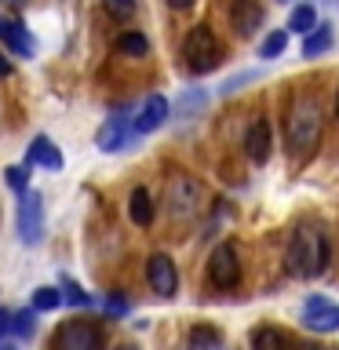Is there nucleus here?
<instances>
[{
	"instance_id": "nucleus-19",
	"label": "nucleus",
	"mask_w": 339,
	"mask_h": 350,
	"mask_svg": "<svg viewBox=\"0 0 339 350\" xmlns=\"http://www.w3.org/2000/svg\"><path fill=\"white\" fill-rule=\"evenodd\" d=\"M332 48V29L328 26H314L310 33H306V40H303V59H317L321 51Z\"/></svg>"
},
{
	"instance_id": "nucleus-28",
	"label": "nucleus",
	"mask_w": 339,
	"mask_h": 350,
	"mask_svg": "<svg viewBox=\"0 0 339 350\" xmlns=\"http://www.w3.org/2000/svg\"><path fill=\"white\" fill-rule=\"evenodd\" d=\"M4 183H8V190L22 193V190H26V183H29V172L26 168H4Z\"/></svg>"
},
{
	"instance_id": "nucleus-6",
	"label": "nucleus",
	"mask_w": 339,
	"mask_h": 350,
	"mask_svg": "<svg viewBox=\"0 0 339 350\" xmlns=\"http://www.w3.org/2000/svg\"><path fill=\"white\" fill-rule=\"evenodd\" d=\"M103 343V328L95 321H66L51 339V350H98Z\"/></svg>"
},
{
	"instance_id": "nucleus-2",
	"label": "nucleus",
	"mask_w": 339,
	"mask_h": 350,
	"mask_svg": "<svg viewBox=\"0 0 339 350\" xmlns=\"http://www.w3.org/2000/svg\"><path fill=\"white\" fill-rule=\"evenodd\" d=\"M284 267L288 273L295 278H317V273H325L328 267V234L321 223H314V219H303L299 226H295V234L288 241V256H284Z\"/></svg>"
},
{
	"instance_id": "nucleus-35",
	"label": "nucleus",
	"mask_w": 339,
	"mask_h": 350,
	"mask_svg": "<svg viewBox=\"0 0 339 350\" xmlns=\"http://www.w3.org/2000/svg\"><path fill=\"white\" fill-rule=\"evenodd\" d=\"M0 350H15V347H8V343H0Z\"/></svg>"
},
{
	"instance_id": "nucleus-36",
	"label": "nucleus",
	"mask_w": 339,
	"mask_h": 350,
	"mask_svg": "<svg viewBox=\"0 0 339 350\" xmlns=\"http://www.w3.org/2000/svg\"><path fill=\"white\" fill-rule=\"evenodd\" d=\"M117 350H135V347H128V343H124V347H117Z\"/></svg>"
},
{
	"instance_id": "nucleus-12",
	"label": "nucleus",
	"mask_w": 339,
	"mask_h": 350,
	"mask_svg": "<svg viewBox=\"0 0 339 350\" xmlns=\"http://www.w3.org/2000/svg\"><path fill=\"white\" fill-rule=\"evenodd\" d=\"M270 146H273V139H270V120L267 117H256L248 124L245 131V153H248V161L252 164H267L270 161Z\"/></svg>"
},
{
	"instance_id": "nucleus-37",
	"label": "nucleus",
	"mask_w": 339,
	"mask_h": 350,
	"mask_svg": "<svg viewBox=\"0 0 339 350\" xmlns=\"http://www.w3.org/2000/svg\"><path fill=\"white\" fill-rule=\"evenodd\" d=\"M11 4H18V0H11Z\"/></svg>"
},
{
	"instance_id": "nucleus-14",
	"label": "nucleus",
	"mask_w": 339,
	"mask_h": 350,
	"mask_svg": "<svg viewBox=\"0 0 339 350\" xmlns=\"http://www.w3.org/2000/svg\"><path fill=\"white\" fill-rule=\"evenodd\" d=\"M0 40L8 44L11 55H18V59H29L33 55V37L26 33V26H22L18 18H0Z\"/></svg>"
},
{
	"instance_id": "nucleus-16",
	"label": "nucleus",
	"mask_w": 339,
	"mask_h": 350,
	"mask_svg": "<svg viewBox=\"0 0 339 350\" xmlns=\"http://www.w3.org/2000/svg\"><path fill=\"white\" fill-rule=\"evenodd\" d=\"M128 215H131V223H135V226H150L153 223V197H150L146 186H135V190H131Z\"/></svg>"
},
{
	"instance_id": "nucleus-15",
	"label": "nucleus",
	"mask_w": 339,
	"mask_h": 350,
	"mask_svg": "<svg viewBox=\"0 0 339 350\" xmlns=\"http://www.w3.org/2000/svg\"><path fill=\"white\" fill-rule=\"evenodd\" d=\"M26 164H40V168H48V172H59L62 168V153L55 150V142L48 135H37L26 150Z\"/></svg>"
},
{
	"instance_id": "nucleus-25",
	"label": "nucleus",
	"mask_w": 339,
	"mask_h": 350,
	"mask_svg": "<svg viewBox=\"0 0 339 350\" xmlns=\"http://www.w3.org/2000/svg\"><path fill=\"white\" fill-rule=\"evenodd\" d=\"M59 303H62V292L59 288H48V284H44V288L33 292V310H55Z\"/></svg>"
},
{
	"instance_id": "nucleus-10",
	"label": "nucleus",
	"mask_w": 339,
	"mask_h": 350,
	"mask_svg": "<svg viewBox=\"0 0 339 350\" xmlns=\"http://www.w3.org/2000/svg\"><path fill=\"white\" fill-rule=\"evenodd\" d=\"M146 281L157 295H175V288H179V273H175V262L164 256V252L146 259Z\"/></svg>"
},
{
	"instance_id": "nucleus-31",
	"label": "nucleus",
	"mask_w": 339,
	"mask_h": 350,
	"mask_svg": "<svg viewBox=\"0 0 339 350\" xmlns=\"http://www.w3.org/2000/svg\"><path fill=\"white\" fill-rule=\"evenodd\" d=\"M8 332H11V314L4 310V306H0V339H4Z\"/></svg>"
},
{
	"instance_id": "nucleus-24",
	"label": "nucleus",
	"mask_w": 339,
	"mask_h": 350,
	"mask_svg": "<svg viewBox=\"0 0 339 350\" xmlns=\"http://www.w3.org/2000/svg\"><path fill=\"white\" fill-rule=\"evenodd\" d=\"M62 299L70 303V306H92V303H95L92 295H87L77 281H70V278H62Z\"/></svg>"
},
{
	"instance_id": "nucleus-26",
	"label": "nucleus",
	"mask_w": 339,
	"mask_h": 350,
	"mask_svg": "<svg viewBox=\"0 0 339 350\" xmlns=\"http://www.w3.org/2000/svg\"><path fill=\"white\" fill-rule=\"evenodd\" d=\"M106 15L117 18V22H128L131 15H135V0H103Z\"/></svg>"
},
{
	"instance_id": "nucleus-29",
	"label": "nucleus",
	"mask_w": 339,
	"mask_h": 350,
	"mask_svg": "<svg viewBox=\"0 0 339 350\" xmlns=\"http://www.w3.org/2000/svg\"><path fill=\"white\" fill-rule=\"evenodd\" d=\"M11 328H15L18 336H29L33 332V310H18L15 317H11Z\"/></svg>"
},
{
	"instance_id": "nucleus-13",
	"label": "nucleus",
	"mask_w": 339,
	"mask_h": 350,
	"mask_svg": "<svg viewBox=\"0 0 339 350\" xmlns=\"http://www.w3.org/2000/svg\"><path fill=\"white\" fill-rule=\"evenodd\" d=\"M230 26H234L237 37H252L262 26L259 0H230Z\"/></svg>"
},
{
	"instance_id": "nucleus-8",
	"label": "nucleus",
	"mask_w": 339,
	"mask_h": 350,
	"mask_svg": "<svg viewBox=\"0 0 339 350\" xmlns=\"http://www.w3.org/2000/svg\"><path fill=\"white\" fill-rule=\"evenodd\" d=\"M95 142H98V150H106V153L124 150L131 142V106L128 109H113V113L106 117V124L98 128Z\"/></svg>"
},
{
	"instance_id": "nucleus-17",
	"label": "nucleus",
	"mask_w": 339,
	"mask_h": 350,
	"mask_svg": "<svg viewBox=\"0 0 339 350\" xmlns=\"http://www.w3.org/2000/svg\"><path fill=\"white\" fill-rule=\"evenodd\" d=\"M186 350H223V336H219L212 325H197V328H190Z\"/></svg>"
},
{
	"instance_id": "nucleus-34",
	"label": "nucleus",
	"mask_w": 339,
	"mask_h": 350,
	"mask_svg": "<svg viewBox=\"0 0 339 350\" xmlns=\"http://www.w3.org/2000/svg\"><path fill=\"white\" fill-rule=\"evenodd\" d=\"M336 117H339V92H336Z\"/></svg>"
},
{
	"instance_id": "nucleus-18",
	"label": "nucleus",
	"mask_w": 339,
	"mask_h": 350,
	"mask_svg": "<svg viewBox=\"0 0 339 350\" xmlns=\"http://www.w3.org/2000/svg\"><path fill=\"white\" fill-rule=\"evenodd\" d=\"M252 350H288V339H284L281 328L262 325V328L252 332Z\"/></svg>"
},
{
	"instance_id": "nucleus-23",
	"label": "nucleus",
	"mask_w": 339,
	"mask_h": 350,
	"mask_svg": "<svg viewBox=\"0 0 339 350\" xmlns=\"http://www.w3.org/2000/svg\"><path fill=\"white\" fill-rule=\"evenodd\" d=\"M284 44H288V29H273L270 37L259 44V59H277L284 51Z\"/></svg>"
},
{
	"instance_id": "nucleus-32",
	"label": "nucleus",
	"mask_w": 339,
	"mask_h": 350,
	"mask_svg": "<svg viewBox=\"0 0 339 350\" xmlns=\"http://www.w3.org/2000/svg\"><path fill=\"white\" fill-rule=\"evenodd\" d=\"M168 8H172V11H190L193 0H168Z\"/></svg>"
},
{
	"instance_id": "nucleus-11",
	"label": "nucleus",
	"mask_w": 339,
	"mask_h": 350,
	"mask_svg": "<svg viewBox=\"0 0 339 350\" xmlns=\"http://www.w3.org/2000/svg\"><path fill=\"white\" fill-rule=\"evenodd\" d=\"M164 120H168V98H164V95H150L146 103H142L139 113L131 117V139L150 135V131L161 128Z\"/></svg>"
},
{
	"instance_id": "nucleus-3",
	"label": "nucleus",
	"mask_w": 339,
	"mask_h": 350,
	"mask_svg": "<svg viewBox=\"0 0 339 350\" xmlns=\"http://www.w3.org/2000/svg\"><path fill=\"white\" fill-rule=\"evenodd\" d=\"M219 59H223V48H219L215 33L208 26H193L182 40V62L190 73H212Z\"/></svg>"
},
{
	"instance_id": "nucleus-33",
	"label": "nucleus",
	"mask_w": 339,
	"mask_h": 350,
	"mask_svg": "<svg viewBox=\"0 0 339 350\" xmlns=\"http://www.w3.org/2000/svg\"><path fill=\"white\" fill-rule=\"evenodd\" d=\"M8 73H11V62L4 59V55H0V81H4V77H8Z\"/></svg>"
},
{
	"instance_id": "nucleus-5",
	"label": "nucleus",
	"mask_w": 339,
	"mask_h": 350,
	"mask_svg": "<svg viewBox=\"0 0 339 350\" xmlns=\"http://www.w3.org/2000/svg\"><path fill=\"white\" fill-rule=\"evenodd\" d=\"M15 223H18L22 245H37V241L44 237V197L37 190H22Z\"/></svg>"
},
{
	"instance_id": "nucleus-1",
	"label": "nucleus",
	"mask_w": 339,
	"mask_h": 350,
	"mask_svg": "<svg viewBox=\"0 0 339 350\" xmlns=\"http://www.w3.org/2000/svg\"><path fill=\"white\" fill-rule=\"evenodd\" d=\"M317 142H321V98L299 92L284 109V150L292 153V161H306Z\"/></svg>"
},
{
	"instance_id": "nucleus-27",
	"label": "nucleus",
	"mask_w": 339,
	"mask_h": 350,
	"mask_svg": "<svg viewBox=\"0 0 339 350\" xmlns=\"http://www.w3.org/2000/svg\"><path fill=\"white\" fill-rule=\"evenodd\" d=\"M103 310H106L109 317H128V299H124L120 292H109L106 303H103Z\"/></svg>"
},
{
	"instance_id": "nucleus-4",
	"label": "nucleus",
	"mask_w": 339,
	"mask_h": 350,
	"mask_svg": "<svg viewBox=\"0 0 339 350\" xmlns=\"http://www.w3.org/2000/svg\"><path fill=\"white\" fill-rule=\"evenodd\" d=\"M208 281L215 284V288H237L241 284V256H237V245H230V241H223V245L212 248V256H208Z\"/></svg>"
},
{
	"instance_id": "nucleus-30",
	"label": "nucleus",
	"mask_w": 339,
	"mask_h": 350,
	"mask_svg": "<svg viewBox=\"0 0 339 350\" xmlns=\"http://www.w3.org/2000/svg\"><path fill=\"white\" fill-rule=\"evenodd\" d=\"M252 77H256V73H237V77H230V81L223 84V95H230V92H237V88L245 84V81H252Z\"/></svg>"
},
{
	"instance_id": "nucleus-7",
	"label": "nucleus",
	"mask_w": 339,
	"mask_h": 350,
	"mask_svg": "<svg viewBox=\"0 0 339 350\" xmlns=\"http://www.w3.org/2000/svg\"><path fill=\"white\" fill-rule=\"evenodd\" d=\"M201 204V186H197L190 175H172L168 183V212L175 219H190Z\"/></svg>"
},
{
	"instance_id": "nucleus-9",
	"label": "nucleus",
	"mask_w": 339,
	"mask_h": 350,
	"mask_svg": "<svg viewBox=\"0 0 339 350\" xmlns=\"http://www.w3.org/2000/svg\"><path fill=\"white\" fill-rule=\"evenodd\" d=\"M303 325L310 332H339V306H332L325 295H310L303 306Z\"/></svg>"
},
{
	"instance_id": "nucleus-20",
	"label": "nucleus",
	"mask_w": 339,
	"mask_h": 350,
	"mask_svg": "<svg viewBox=\"0 0 339 350\" xmlns=\"http://www.w3.org/2000/svg\"><path fill=\"white\" fill-rule=\"evenodd\" d=\"M208 103V95L201 92V88H190V92H182L179 95V103H175V113L179 117H193V113H201Z\"/></svg>"
},
{
	"instance_id": "nucleus-22",
	"label": "nucleus",
	"mask_w": 339,
	"mask_h": 350,
	"mask_svg": "<svg viewBox=\"0 0 339 350\" xmlns=\"http://www.w3.org/2000/svg\"><path fill=\"white\" fill-rule=\"evenodd\" d=\"M314 26H317V15H314L310 4H299L288 15V33H310Z\"/></svg>"
},
{
	"instance_id": "nucleus-21",
	"label": "nucleus",
	"mask_w": 339,
	"mask_h": 350,
	"mask_svg": "<svg viewBox=\"0 0 339 350\" xmlns=\"http://www.w3.org/2000/svg\"><path fill=\"white\" fill-rule=\"evenodd\" d=\"M117 51L120 55H131V59H142V55L150 51V44H146L142 33H120V37H117Z\"/></svg>"
}]
</instances>
